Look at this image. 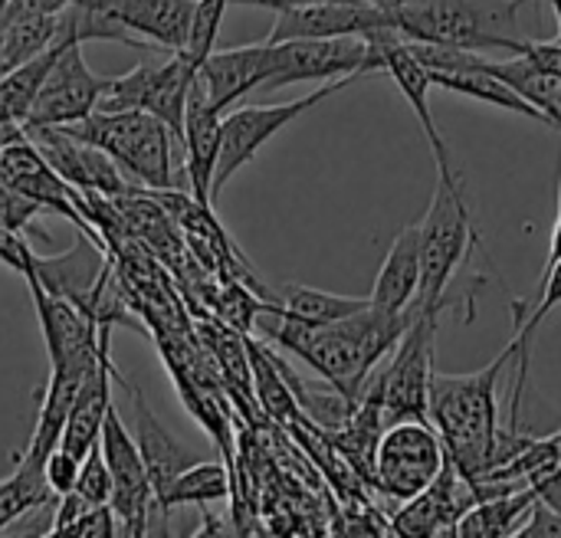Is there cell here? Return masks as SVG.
<instances>
[{
    "instance_id": "6da1fadb",
    "label": "cell",
    "mask_w": 561,
    "mask_h": 538,
    "mask_svg": "<svg viewBox=\"0 0 561 538\" xmlns=\"http://www.w3.org/2000/svg\"><path fill=\"white\" fill-rule=\"evenodd\" d=\"M411 319H414V309L385 312L378 306H368L348 319H339L329 325H309L263 299L256 325L270 342L302 358L345 401L358 404L375 368L394 352Z\"/></svg>"
},
{
    "instance_id": "7a4b0ae2",
    "label": "cell",
    "mask_w": 561,
    "mask_h": 538,
    "mask_svg": "<svg viewBox=\"0 0 561 538\" xmlns=\"http://www.w3.org/2000/svg\"><path fill=\"white\" fill-rule=\"evenodd\" d=\"M513 365V345L500 352L486 368L473 375H440L431 381V424L437 427L447 457L457 470L473 480L493 467V454L500 444V378Z\"/></svg>"
},
{
    "instance_id": "3957f363",
    "label": "cell",
    "mask_w": 561,
    "mask_h": 538,
    "mask_svg": "<svg viewBox=\"0 0 561 538\" xmlns=\"http://www.w3.org/2000/svg\"><path fill=\"white\" fill-rule=\"evenodd\" d=\"M523 3L529 0H394L391 10L404 39L523 53L529 43L519 26Z\"/></svg>"
},
{
    "instance_id": "277c9868",
    "label": "cell",
    "mask_w": 561,
    "mask_h": 538,
    "mask_svg": "<svg viewBox=\"0 0 561 538\" xmlns=\"http://www.w3.org/2000/svg\"><path fill=\"white\" fill-rule=\"evenodd\" d=\"M66 135L102 148L128 178L148 191H171L174 178V141L178 135L151 112H92L72 125H59Z\"/></svg>"
},
{
    "instance_id": "5b68a950",
    "label": "cell",
    "mask_w": 561,
    "mask_h": 538,
    "mask_svg": "<svg viewBox=\"0 0 561 538\" xmlns=\"http://www.w3.org/2000/svg\"><path fill=\"white\" fill-rule=\"evenodd\" d=\"M480 243L470 204L463 197V174H437L431 207L421 220V293L414 309L440 316L447 306V289L457 270L467 263L470 250Z\"/></svg>"
},
{
    "instance_id": "8992f818",
    "label": "cell",
    "mask_w": 561,
    "mask_h": 538,
    "mask_svg": "<svg viewBox=\"0 0 561 538\" xmlns=\"http://www.w3.org/2000/svg\"><path fill=\"white\" fill-rule=\"evenodd\" d=\"M388 30L368 36H322L270 43V76L263 89H286L296 82H332L342 76H365L381 69V39Z\"/></svg>"
},
{
    "instance_id": "52a82bcc",
    "label": "cell",
    "mask_w": 561,
    "mask_h": 538,
    "mask_svg": "<svg viewBox=\"0 0 561 538\" xmlns=\"http://www.w3.org/2000/svg\"><path fill=\"white\" fill-rule=\"evenodd\" d=\"M434 345H437V316L414 309V319L385 368L375 375L381 391V421H431V381H434Z\"/></svg>"
},
{
    "instance_id": "ba28073f",
    "label": "cell",
    "mask_w": 561,
    "mask_h": 538,
    "mask_svg": "<svg viewBox=\"0 0 561 538\" xmlns=\"http://www.w3.org/2000/svg\"><path fill=\"white\" fill-rule=\"evenodd\" d=\"M197 69L201 66L184 49H171L168 59H161V62H138L128 72L108 79V85L99 99V112H125V108L151 112L181 141L184 108H187Z\"/></svg>"
},
{
    "instance_id": "9c48e42d",
    "label": "cell",
    "mask_w": 561,
    "mask_h": 538,
    "mask_svg": "<svg viewBox=\"0 0 561 538\" xmlns=\"http://www.w3.org/2000/svg\"><path fill=\"white\" fill-rule=\"evenodd\" d=\"M447 447L431 421L388 424L375 447L371 483L394 503L421 496L444 470Z\"/></svg>"
},
{
    "instance_id": "30bf717a",
    "label": "cell",
    "mask_w": 561,
    "mask_h": 538,
    "mask_svg": "<svg viewBox=\"0 0 561 538\" xmlns=\"http://www.w3.org/2000/svg\"><path fill=\"white\" fill-rule=\"evenodd\" d=\"M355 79L358 76L332 79L322 89H316L309 95H299V99H289V102H279V105H243V108L224 112V122H220V158H217V171H214V201L227 187V181L240 168H247L273 135H279L289 122H296L299 115H306L319 102H325L335 92L348 89Z\"/></svg>"
},
{
    "instance_id": "8fae6325",
    "label": "cell",
    "mask_w": 561,
    "mask_h": 538,
    "mask_svg": "<svg viewBox=\"0 0 561 538\" xmlns=\"http://www.w3.org/2000/svg\"><path fill=\"white\" fill-rule=\"evenodd\" d=\"M0 181L10 184L16 194H23L26 201L39 204L46 214L66 217L69 224H76L85 237L99 240L95 227L89 220H95V210L89 207L85 194H79V187H72L49 161L46 154L36 148V141L23 131L10 141L0 145Z\"/></svg>"
},
{
    "instance_id": "7c38bea8",
    "label": "cell",
    "mask_w": 561,
    "mask_h": 538,
    "mask_svg": "<svg viewBox=\"0 0 561 538\" xmlns=\"http://www.w3.org/2000/svg\"><path fill=\"white\" fill-rule=\"evenodd\" d=\"M79 39H66L56 53L53 69L43 79V89L30 108L26 128H43V125H72L99 108V99L108 85L105 76H95L82 56Z\"/></svg>"
},
{
    "instance_id": "4fadbf2b",
    "label": "cell",
    "mask_w": 561,
    "mask_h": 538,
    "mask_svg": "<svg viewBox=\"0 0 561 538\" xmlns=\"http://www.w3.org/2000/svg\"><path fill=\"white\" fill-rule=\"evenodd\" d=\"M378 30H398L391 7L371 0H296L276 10L270 43L279 39H322V36H368Z\"/></svg>"
},
{
    "instance_id": "5bb4252c",
    "label": "cell",
    "mask_w": 561,
    "mask_h": 538,
    "mask_svg": "<svg viewBox=\"0 0 561 538\" xmlns=\"http://www.w3.org/2000/svg\"><path fill=\"white\" fill-rule=\"evenodd\" d=\"M99 447H102V457L112 473V510L118 516V529L125 536H145L148 516L154 510V490H151L141 450H138L135 437L125 431V421L118 417L115 404L105 414Z\"/></svg>"
},
{
    "instance_id": "9a60e30c",
    "label": "cell",
    "mask_w": 561,
    "mask_h": 538,
    "mask_svg": "<svg viewBox=\"0 0 561 538\" xmlns=\"http://www.w3.org/2000/svg\"><path fill=\"white\" fill-rule=\"evenodd\" d=\"M477 506V493L470 480L457 470V463L447 457L440 477L414 500L401 503V510L391 519L394 536H454L457 523Z\"/></svg>"
},
{
    "instance_id": "2e32d148",
    "label": "cell",
    "mask_w": 561,
    "mask_h": 538,
    "mask_svg": "<svg viewBox=\"0 0 561 538\" xmlns=\"http://www.w3.org/2000/svg\"><path fill=\"white\" fill-rule=\"evenodd\" d=\"M26 135L36 141V148L46 154V161L72 184L79 187L85 197L99 194V197H118L128 191L122 168L95 145L79 141L72 135H66L62 128L43 125V128H26Z\"/></svg>"
},
{
    "instance_id": "e0dca14e",
    "label": "cell",
    "mask_w": 561,
    "mask_h": 538,
    "mask_svg": "<svg viewBox=\"0 0 561 538\" xmlns=\"http://www.w3.org/2000/svg\"><path fill=\"white\" fill-rule=\"evenodd\" d=\"M151 49H184L194 0H76Z\"/></svg>"
},
{
    "instance_id": "ac0fdd59",
    "label": "cell",
    "mask_w": 561,
    "mask_h": 538,
    "mask_svg": "<svg viewBox=\"0 0 561 538\" xmlns=\"http://www.w3.org/2000/svg\"><path fill=\"white\" fill-rule=\"evenodd\" d=\"M26 276H36L43 289H49V293L76 302V306H82L92 316L95 296L112 279V266H108V260L102 253V243L82 233L62 253H49V256L33 253V270Z\"/></svg>"
},
{
    "instance_id": "d6986e66",
    "label": "cell",
    "mask_w": 561,
    "mask_h": 538,
    "mask_svg": "<svg viewBox=\"0 0 561 538\" xmlns=\"http://www.w3.org/2000/svg\"><path fill=\"white\" fill-rule=\"evenodd\" d=\"M23 283L30 286V296H33V309H36L39 332H43V342H46L49 368L62 365L69 358H79V355L99 352L102 325L82 306L43 289L36 276H26Z\"/></svg>"
},
{
    "instance_id": "ffe728a7",
    "label": "cell",
    "mask_w": 561,
    "mask_h": 538,
    "mask_svg": "<svg viewBox=\"0 0 561 538\" xmlns=\"http://www.w3.org/2000/svg\"><path fill=\"white\" fill-rule=\"evenodd\" d=\"M381 72H388V76L394 79V85L401 89V95L411 102V108H414V115H417V122H421L427 141H431V151H434V158H437V174H444V178H460V171H457V164H454V154H450L444 135H440V128H437V122H434V112H431V89H434L431 72L411 56V49H408L401 30H388L385 39H381Z\"/></svg>"
},
{
    "instance_id": "44dd1931",
    "label": "cell",
    "mask_w": 561,
    "mask_h": 538,
    "mask_svg": "<svg viewBox=\"0 0 561 538\" xmlns=\"http://www.w3.org/2000/svg\"><path fill=\"white\" fill-rule=\"evenodd\" d=\"M266 76H270V39H260L233 49H214L197 69V85L204 89L207 102L217 112H230L233 102H240L247 92L263 89Z\"/></svg>"
},
{
    "instance_id": "7402d4cb",
    "label": "cell",
    "mask_w": 561,
    "mask_h": 538,
    "mask_svg": "<svg viewBox=\"0 0 561 538\" xmlns=\"http://www.w3.org/2000/svg\"><path fill=\"white\" fill-rule=\"evenodd\" d=\"M220 122L224 112H217L204 89L194 79L187 108H184V128H181V148H184V174L191 181V197L214 207V171L220 158Z\"/></svg>"
},
{
    "instance_id": "603a6c76",
    "label": "cell",
    "mask_w": 561,
    "mask_h": 538,
    "mask_svg": "<svg viewBox=\"0 0 561 538\" xmlns=\"http://www.w3.org/2000/svg\"><path fill=\"white\" fill-rule=\"evenodd\" d=\"M128 391H131V404H135V444L141 450V460H145V470H148V480L154 490V510H158V500L164 496V490L174 483V477L181 470L197 463V454L187 450L161 424V417L148 408V401L141 398V391L135 385H128Z\"/></svg>"
},
{
    "instance_id": "cb8c5ba5",
    "label": "cell",
    "mask_w": 561,
    "mask_h": 538,
    "mask_svg": "<svg viewBox=\"0 0 561 538\" xmlns=\"http://www.w3.org/2000/svg\"><path fill=\"white\" fill-rule=\"evenodd\" d=\"M417 293H421V220L394 237L368 299L385 312H408L414 309Z\"/></svg>"
},
{
    "instance_id": "d4e9b609",
    "label": "cell",
    "mask_w": 561,
    "mask_h": 538,
    "mask_svg": "<svg viewBox=\"0 0 561 538\" xmlns=\"http://www.w3.org/2000/svg\"><path fill=\"white\" fill-rule=\"evenodd\" d=\"M118 378V368L112 365V358L105 355L102 365L92 371V378L85 381V388L79 391L69 417H66V427H62V437H59V447L69 450L72 457L85 460V454L99 444L102 437V424H105V414L112 408V381Z\"/></svg>"
},
{
    "instance_id": "484cf974",
    "label": "cell",
    "mask_w": 561,
    "mask_h": 538,
    "mask_svg": "<svg viewBox=\"0 0 561 538\" xmlns=\"http://www.w3.org/2000/svg\"><path fill=\"white\" fill-rule=\"evenodd\" d=\"M483 66L493 72V76H500L506 85H513L529 105H536L542 115H546V122H549V128H556L561 131V79L559 76H552L549 69H542V66H536L529 56H523V53H510V59H483Z\"/></svg>"
},
{
    "instance_id": "4316f807",
    "label": "cell",
    "mask_w": 561,
    "mask_h": 538,
    "mask_svg": "<svg viewBox=\"0 0 561 538\" xmlns=\"http://www.w3.org/2000/svg\"><path fill=\"white\" fill-rule=\"evenodd\" d=\"M431 82L437 89H447V92H457V95H467V99H477V102H486V105H496V108H506V112H516L523 118L549 125L546 115L536 105H529L513 85H506L500 76H493L483 62L473 66V69H457V72H431Z\"/></svg>"
},
{
    "instance_id": "83f0119b",
    "label": "cell",
    "mask_w": 561,
    "mask_h": 538,
    "mask_svg": "<svg viewBox=\"0 0 561 538\" xmlns=\"http://www.w3.org/2000/svg\"><path fill=\"white\" fill-rule=\"evenodd\" d=\"M266 302L279 306L286 316L309 322V325H329L371 306V299H362V296H339V293H325V289H312L299 283L276 286L273 293H266Z\"/></svg>"
},
{
    "instance_id": "f1b7e54d",
    "label": "cell",
    "mask_w": 561,
    "mask_h": 538,
    "mask_svg": "<svg viewBox=\"0 0 561 538\" xmlns=\"http://www.w3.org/2000/svg\"><path fill=\"white\" fill-rule=\"evenodd\" d=\"M536 500H539V490H536V487L516 490V493H506V496H493V500H480V503L470 506V513L457 523V533H454V536H516L519 526L529 519Z\"/></svg>"
},
{
    "instance_id": "f546056e",
    "label": "cell",
    "mask_w": 561,
    "mask_h": 538,
    "mask_svg": "<svg viewBox=\"0 0 561 538\" xmlns=\"http://www.w3.org/2000/svg\"><path fill=\"white\" fill-rule=\"evenodd\" d=\"M247 352H250V371H253V385H256V398L263 411L279 424H299L302 408L283 371V362L256 342H247Z\"/></svg>"
},
{
    "instance_id": "4dcf8cb0",
    "label": "cell",
    "mask_w": 561,
    "mask_h": 538,
    "mask_svg": "<svg viewBox=\"0 0 561 538\" xmlns=\"http://www.w3.org/2000/svg\"><path fill=\"white\" fill-rule=\"evenodd\" d=\"M230 496V473L224 463H191L187 470H181L174 477V483L164 490V496L158 500V513L161 519L171 516V510L178 506H210Z\"/></svg>"
},
{
    "instance_id": "1f68e13d",
    "label": "cell",
    "mask_w": 561,
    "mask_h": 538,
    "mask_svg": "<svg viewBox=\"0 0 561 538\" xmlns=\"http://www.w3.org/2000/svg\"><path fill=\"white\" fill-rule=\"evenodd\" d=\"M53 496L56 493L46 483L43 463L20 457L16 470L7 480H0V533H7L26 513H36L39 506H46Z\"/></svg>"
},
{
    "instance_id": "d6a6232c",
    "label": "cell",
    "mask_w": 561,
    "mask_h": 538,
    "mask_svg": "<svg viewBox=\"0 0 561 538\" xmlns=\"http://www.w3.org/2000/svg\"><path fill=\"white\" fill-rule=\"evenodd\" d=\"M227 7H230V0H194V16H191V33H187L184 53L197 66L214 53V43H217Z\"/></svg>"
},
{
    "instance_id": "836d02e7",
    "label": "cell",
    "mask_w": 561,
    "mask_h": 538,
    "mask_svg": "<svg viewBox=\"0 0 561 538\" xmlns=\"http://www.w3.org/2000/svg\"><path fill=\"white\" fill-rule=\"evenodd\" d=\"M76 493H79L85 503H92V506L112 503V473H108V463H105L99 444H95V447L85 454V460L79 463Z\"/></svg>"
},
{
    "instance_id": "e575fe53",
    "label": "cell",
    "mask_w": 561,
    "mask_h": 538,
    "mask_svg": "<svg viewBox=\"0 0 561 538\" xmlns=\"http://www.w3.org/2000/svg\"><path fill=\"white\" fill-rule=\"evenodd\" d=\"M79 457H72L69 450H62V447H56L49 457H46V463H43V473H46V483H49V490L56 493V496H62V493H72L76 490V477H79Z\"/></svg>"
},
{
    "instance_id": "d590c367",
    "label": "cell",
    "mask_w": 561,
    "mask_h": 538,
    "mask_svg": "<svg viewBox=\"0 0 561 538\" xmlns=\"http://www.w3.org/2000/svg\"><path fill=\"white\" fill-rule=\"evenodd\" d=\"M0 263L13 270L16 276H26L33 270V247L23 233L0 224Z\"/></svg>"
},
{
    "instance_id": "8d00e7d4",
    "label": "cell",
    "mask_w": 561,
    "mask_h": 538,
    "mask_svg": "<svg viewBox=\"0 0 561 538\" xmlns=\"http://www.w3.org/2000/svg\"><path fill=\"white\" fill-rule=\"evenodd\" d=\"M118 533H122V529H118V516H115L112 503H102V506H89V510L79 516V523L72 526V533H69V536L112 538V536H118Z\"/></svg>"
},
{
    "instance_id": "74e56055",
    "label": "cell",
    "mask_w": 561,
    "mask_h": 538,
    "mask_svg": "<svg viewBox=\"0 0 561 538\" xmlns=\"http://www.w3.org/2000/svg\"><path fill=\"white\" fill-rule=\"evenodd\" d=\"M546 538V536H561V510L559 506H552L549 500H536V506H533V513H529V519L519 526V533L516 538Z\"/></svg>"
},
{
    "instance_id": "f35d334b",
    "label": "cell",
    "mask_w": 561,
    "mask_h": 538,
    "mask_svg": "<svg viewBox=\"0 0 561 538\" xmlns=\"http://www.w3.org/2000/svg\"><path fill=\"white\" fill-rule=\"evenodd\" d=\"M523 56H529L536 66L549 69L552 76L561 79V39H529Z\"/></svg>"
},
{
    "instance_id": "ab89813d",
    "label": "cell",
    "mask_w": 561,
    "mask_h": 538,
    "mask_svg": "<svg viewBox=\"0 0 561 538\" xmlns=\"http://www.w3.org/2000/svg\"><path fill=\"white\" fill-rule=\"evenodd\" d=\"M72 0H10V13H62Z\"/></svg>"
},
{
    "instance_id": "60d3db41",
    "label": "cell",
    "mask_w": 561,
    "mask_h": 538,
    "mask_svg": "<svg viewBox=\"0 0 561 538\" xmlns=\"http://www.w3.org/2000/svg\"><path fill=\"white\" fill-rule=\"evenodd\" d=\"M7 16H10V0H0V30L7 23Z\"/></svg>"
},
{
    "instance_id": "b9f144b4",
    "label": "cell",
    "mask_w": 561,
    "mask_h": 538,
    "mask_svg": "<svg viewBox=\"0 0 561 538\" xmlns=\"http://www.w3.org/2000/svg\"><path fill=\"white\" fill-rule=\"evenodd\" d=\"M552 10H556V20H559V39H561V0H549Z\"/></svg>"
},
{
    "instance_id": "7bdbcfd3",
    "label": "cell",
    "mask_w": 561,
    "mask_h": 538,
    "mask_svg": "<svg viewBox=\"0 0 561 538\" xmlns=\"http://www.w3.org/2000/svg\"><path fill=\"white\" fill-rule=\"evenodd\" d=\"M371 3H381V7H394V0H371Z\"/></svg>"
},
{
    "instance_id": "ee69618b",
    "label": "cell",
    "mask_w": 561,
    "mask_h": 538,
    "mask_svg": "<svg viewBox=\"0 0 561 538\" xmlns=\"http://www.w3.org/2000/svg\"><path fill=\"white\" fill-rule=\"evenodd\" d=\"M559 214H561V184H559Z\"/></svg>"
},
{
    "instance_id": "f6af8a7d",
    "label": "cell",
    "mask_w": 561,
    "mask_h": 538,
    "mask_svg": "<svg viewBox=\"0 0 561 538\" xmlns=\"http://www.w3.org/2000/svg\"><path fill=\"white\" fill-rule=\"evenodd\" d=\"M556 440H559V450H561V431H559V434H556Z\"/></svg>"
}]
</instances>
